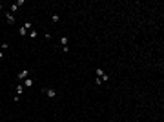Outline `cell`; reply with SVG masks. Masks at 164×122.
Wrapping results in <instances>:
<instances>
[{
    "label": "cell",
    "mask_w": 164,
    "mask_h": 122,
    "mask_svg": "<svg viewBox=\"0 0 164 122\" xmlns=\"http://www.w3.org/2000/svg\"><path fill=\"white\" fill-rule=\"evenodd\" d=\"M6 20H7V24H15V15L11 13V11L6 13Z\"/></svg>",
    "instance_id": "cell-1"
},
{
    "label": "cell",
    "mask_w": 164,
    "mask_h": 122,
    "mask_svg": "<svg viewBox=\"0 0 164 122\" xmlns=\"http://www.w3.org/2000/svg\"><path fill=\"white\" fill-rule=\"evenodd\" d=\"M44 93H46V97H49V98H55V97H57V91H55V89H46V91H44Z\"/></svg>",
    "instance_id": "cell-2"
},
{
    "label": "cell",
    "mask_w": 164,
    "mask_h": 122,
    "mask_svg": "<svg viewBox=\"0 0 164 122\" xmlns=\"http://www.w3.org/2000/svg\"><path fill=\"white\" fill-rule=\"evenodd\" d=\"M33 84H35V80H33V78H26V80H24V86H26V88H31Z\"/></svg>",
    "instance_id": "cell-3"
},
{
    "label": "cell",
    "mask_w": 164,
    "mask_h": 122,
    "mask_svg": "<svg viewBox=\"0 0 164 122\" xmlns=\"http://www.w3.org/2000/svg\"><path fill=\"white\" fill-rule=\"evenodd\" d=\"M27 77H29V71H26V69H24V71H20V73H18V78H24V80H26Z\"/></svg>",
    "instance_id": "cell-4"
},
{
    "label": "cell",
    "mask_w": 164,
    "mask_h": 122,
    "mask_svg": "<svg viewBox=\"0 0 164 122\" xmlns=\"http://www.w3.org/2000/svg\"><path fill=\"white\" fill-rule=\"evenodd\" d=\"M22 93H24V86H22V84H18V86H16V95L20 97Z\"/></svg>",
    "instance_id": "cell-5"
},
{
    "label": "cell",
    "mask_w": 164,
    "mask_h": 122,
    "mask_svg": "<svg viewBox=\"0 0 164 122\" xmlns=\"http://www.w3.org/2000/svg\"><path fill=\"white\" fill-rule=\"evenodd\" d=\"M18 35H20V37H26V35H27V29H26L24 26H22L20 29H18Z\"/></svg>",
    "instance_id": "cell-6"
},
{
    "label": "cell",
    "mask_w": 164,
    "mask_h": 122,
    "mask_svg": "<svg viewBox=\"0 0 164 122\" xmlns=\"http://www.w3.org/2000/svg\"><path fill=\"white\" fill-rule=\"evenodd\" d=\"M60 44H62V48H66V46H68V37H62V38H60Z\"/></svg>",
    "instance_id": "cell-7"
},
{
    "label": "cell",
    "mask_w": 164,
    "mask_h": 122,
    "mask_svg": "<svg viewBox=\"0 0 164 122\" xmlns=\"http://www.w3.org/2000/svg\"><path fill=\"white\" fill-rule=\"evenodd\" d=\"M29 37H31V38H37V37H38V33H37L35 29H31V31H29Z\"/></svg>",
    "instance_id": "cell-8"
},
{
    "label": "cell",
    "mask_w": 164,
    "mask_h": 122,
    "mask_svg": "<svg viewBox=\"0 0 164 122\" xmlns=\"http://www.w3.org/2000/svg\"><path fill=\"white\" fill-rule=\"evenodd\" d=\"M24 27H26L27 31H31V29H33V26H31V22H26V24H24Z\"/></svg>",
    "instance_id": "cell-9"
},
{
    "label": "cell",
    "mask_w": 164,
    "mask_h": 122,
    "mask_svg": "<svg viewBox=\"0 0 164 122\" xmlns=\"http://www.w3.org/2000/svg\"><path fill=\"white\" fill-rule=\"evenodd\" d=\"M16 11H18V6H16V4H13V6H11V13H16Z\"/></svg>",
    "instance_id": "cell-10"
},
{
    "label": "cell",
    "mask_w": 164,
    "mask_h": 122,
    "mask_svg": "<svg viewBox=\"0 0 164 122\" xmlns=\"http://www.w3.org/2000/svg\"><path fill=\"white\" fill-rule=\"evenodd\" d=\"M100 78H102V82H108V80H109V77H108V75H106V73H104L102 77H100Z\"/></svg>",
    "instance_id": "cell-11"
},
{
    "label": "cell",
    "mask_w": 164,
    "mask_h": 122,
    "mask_svg": "<svg viewBox=\"0 0 164 122\" xmlns=\"http://www.w3.org/2000/svg\"><path fill=\"white\" fill-rule=\"evenodd\" d=\"M2 58H4V53H2V51H0V60H2Z\"/></svg>",
    "instance_id": "cell-12"
},
{
    "label": "cell",
    "mask_w": 164,
    "mask_h": 122,
    "mask_svg": "<svg viewBox=\"0 0 164 122\" xmlns=\"http://www.w3.org/2000/svg\"><path fill=\"white\" fill-rule=\"evenodd\" d=\"M0 11H2V2H0Z\"/></svg>",
    "instance_id": "cell-13"
}]
</instances>
